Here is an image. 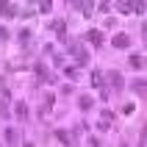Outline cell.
<instances>
[{
  "instance_id": "obj_1",
  "label": "cell",
  "mask_w": 147,
  "mask_h": 147,
  "mask_svg": "<svg viewBox=\"0 0 147 147\" xmlns=\"http://www.w3.org/2000/svg\"><path fill=\"white\" fill-rule=\"evenodd\" d=\"M114 47H119V50L131 47V36H128V33H117L114 36Z\"/></svg>"
},
{
  "instance_id": "obj_2",
  "label": "cell",
  "mask_w": 147,
  "mask_h": 147,
  "mask_svg": "<svg viewBox=\"0 0 147 147\" xmlns=\"http://www.w3.org/2000/svg\"><path fill=\"white\" fill-rule=\"evenodd\" d=\"M69 50H72V56L78 58L81 64H89V53H86V50H83V47H75V45H72V47H69Z\"/></svg>"
},
{
  "instance_id": "obj_3",
  "label": "cell",
  "mask_w": 147,
  "mask_h": 147,
  "mask_svg": "<svg viewBox=\"0 0 147 147\" xmlns=\"http://www.w3.org/2000/svg\"><path fill=\"white\" fill-rule=\"evenodd\" d=\"M108 81L114 83L117 89H122V86H125V81H122V75H119V72H114V69H111V72H108Z\"/></svg>"
},
{
  "instance_id": "obj_4",
  "label": "cell",
  "mask_w": 147,
  "mask_h": 147,
  "mask_svg": "<svg viewBox=\"0 0 147 147\" xmlns=\"http://www.w3.org/2000/svg\"><path fill=\"white\" fill-rule=\"evenodd\" d=\"M92 86H94V89L106 86V78H103V72H92Z\"/></svg>"
},
{
  "instance_id": "obj_5",
  "label": "cell",
  "mask_w": 147,
  "mask_h": 147,
  "mask_svg": "<svg viewBox=\"0 0 147 147\" xmlns=\"http://www.w3.org/2000/svg\"><path fill=\"white\" fill-rule=\"evenodd\" d=\"M17 139H20V131H14V128H6V142H8V144H17Z\"/></svg>"
},
{
  "instance_id": "obj_6",
  "label": "cell",
  "mask_w": 147,
  "mask_h": 147,
  "mask_svg": "<svg viewBox=\"0 0 147 147\" xmlns=\"http://www.w3.org/2000/svg\"><path fill=\"white\" fill-rule=\"evenodd\" d=\"M86 39L94 42V45H103V33H100V31H89V33H86Z\"/></svg>"
},
{
  "instance_id": "obj_7",
  "label": "cell",
  "mask_w": 147,
  "mask_h": 147,
  "mask_svg": "<svg viewBox=\"0 0 147 147\" xmlns=\"http://www.w3.org/2000/svg\"><path fill=\"white\" fill-rule=\"evenodd\" d=\"M0 11H3L6 17H14L17 14V6H6V3H0Z\"/></svg>"
},
{
  "instance_id": "obj_8",
  "label": "cell",
  "mask_w": 147,
  "mask_h": 147,
  "mask_svg": "<svg viewBox=\"0 0 147 147\" xmlns=\"http://www.w3.org/2000/svg\"><path fill=\"white\" fill-rule=\"evenodd\" d=\"M25 114H28V106L20 100V103H17V117H20V119H25Z\"/></svg>"
},
{
  "instance_id": "obj_9",
  "label": "cell",
  "mask_w": 147,
  "mask_h": 147,
  "mask_svg": "<svg viewBox=\"0 0 147 147\" xmlns=\"http://www.w3.org/2000/svg\"><path fill=\"white\" fill-rule=\"evenodd\" d=\"M78 103H81V108H92V103H94V100H92L89 94H81V100H78Z\"/></svg>"
},
{
  "instance_id": "obj_10",
  "label": "cell",
  "mask_w": 147,
  "mask_h": 147,
  "mask_svg": "<svg viewBox=\"0 0 147 147\" xmlns=\"http://www.w3.org/2000/svg\"><path fill=\"white\" fill-rule=\"evenodd\" d=\"M53 28L58 31V36H64V31H67V22H64V20H58V22L53 25Z\"/></svg>"
},
{
  "instance_id": "obj_11",
  "label": "cell",
  "mask_w": 147,
  "mask_h": 147,
  "mask_svg": "<svg viewBox=\"0 0 147 147\" xmlns=\"http://www.w3.org/2000/svg\"><path fill=\"white\" fill-rule=\"evenodd\" d=\"M128 64H131L133 69H142V58H139V56H131V61H128Z\"/></svg>"
},
{
  "instance_id": "obj_12",
  "label": "cell",
  "mask_w": 147,
  "mask_h": 147,
  "mask_svg": "<svg viewBox=\"0 0 147 147\" xmlns=\"http://www.w3.org/2000/svg\"><path fill=\"white\" fill-rule=\"evenodd\" d=\"M56 136H58V142H64V144L69 142V136H67V131H56Z\"/></svg>"
},
{
  "instance_id": "obj_13",
  "label": "cell",
  "mask_w": 147,
  "mask_h": 147,
  "mask_svg": "<svg viewBox=\"0 0 147 147\" xmlns=\"http://www.w3.org/2000/svg\"><path fill=\"white\" fill-rule=\"evenodd\" d=\"M0 39H8V31L3 28V25H0Z\"/></svg>"
},
{
  "instance_id": "obj_14",
  "label": "cell",
  "mask_w": 147,
  "mask_h": 147,
  "mask_svg": "<svg viewBox=\"0 0 147 147\" xmlns=\"http://www.w3.org/2000/svg\"><path fill=\"white\" fill-rule=\"evenodd\" d=\"M25 147H33V144H25Z\"/></svg>"
}]
</instances>
